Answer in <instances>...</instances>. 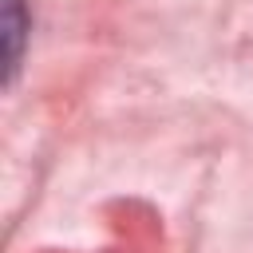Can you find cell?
<instances>
[{
	"label": "cell",
	"instance_id": "6da1fadb",
	"mask_svg": "<svg viewBox=\"0 0 253 253\" xmlns=\"http://www.w3.org/2000/svg\"><path fill=\"white\" fill-rule=\"evenodd\" d=\"M24 32H28V20H24V4L20 0H4V40H8V83L16 79V67H20V47H24Z\"/></svg>",
	"mask_w": 253,
	"mask_h": 253
}]
</instances>
